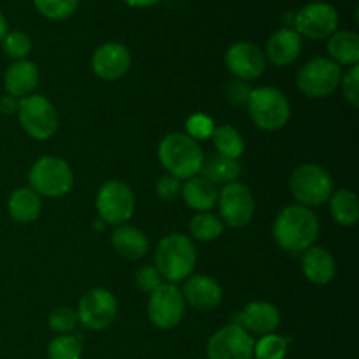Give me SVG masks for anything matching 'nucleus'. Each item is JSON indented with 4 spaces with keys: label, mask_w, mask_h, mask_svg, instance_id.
I'll return each instance as SVG.
<instances>
[{
    "label": "nucleus",
    "mask_w": 359,
    "mask_h": 359,
    "mask_svg": "<svg viewBox=\"0 0 359 359\" xmlns=\"http://www.w3.org/2000/svg\"><path fill=\"white\" fill-rule=\"evenodd\" d=\"M224 230L223 221L210 212H198L189 221V231L196 241L210 242L216 241Z\"/></svg>",
    "instance_id": "c85d7f7f"
},
{
    "label": "nucleus",
    "mask_w": 359,
    "mask_h": 359,
    "mask_svg": "<svg viewBox=\"0 0 359 359\" xmlns=\"http://www.w3.org/2000/svg\"><path fill=\"white\" fill-rule=\"evenodd\" d=\"M2 49L9 58L25 60L32 51V39L21 30L7 32L2 39Z\"/></svg>",
    "instance_id": "473e14b6"
},
{
    "label": "nucleus",
    "mask_w": 359,
    "mask_h": 359,
    "mask_svg": "<svg viewBox=\"0 0 359 359\" xmlns=\"http://www.w3.org/2000/svg\"><path fill=\"white\" fill-rule=\"evenodd\" d=\"M35 9L44 18L53 21H62L76 13L79 0H32Z\"/></svg>",
    "instance_id": "c756f323"
},
{
    "label": "nucleus",
    "mask_w": 359,
    "mask_h": 359,
    "mask_svg": "<svg viewBox=\"0 0 359 359\" xmlns=\"http://www.w3.org/2000/svg\"><path fill=\"white\" fill-rule=\"evenodd\" d=\"M255 340L238 325L217 330L207 344L209 359H252Z\"/></svg>",
    "instance_id": "4468645a"
},
{
    "label": "nucleus",
    "mask_w": 359,
    "mask_h": 359,
    "mask_svg": "<svg viewBox=\"0 0 359 359\" xmlns=\"http://www.w3.org/2000/svg\"><path fill=\"white\" fill-rule=\"evenodd\" d=\"M287 354V340L284 337L270 333L263 335L258 342H255V353L252 358L256 359H284Z\"/></svg>",
    "instance_id": "7c9ffc66"
},
{
    "label": "nucleus",
    "mask_w": 359,
    "mask_h": 359,
    "mask_svg": "<svg viewBox=\"0 0 359 359\" xmlns=\"http://www.w3.org/2000/svg\"><path fill=\"white\" fill-rule=\"evenodd\" d=\"M280 325L279 309L269 302H251L238 314V326L256 335H270Z\"/></svg>",
    "instance_id": "a211bd4d"
},
{
    "label": "nucleus",
    "mask_w": 359,
    "mask_h": 359,
    "mask_svg": "<svg viewBox=\"0 0 359 359\" xmlns=\"http://www.w3.org/2000/svg\"><path fill=\"white\" fill-rule=\"evenodd\" d=\"M132 65V55L128 48L119 42H105L91 58V69L95 76L104 81H116L125 76Z\"/></svg>",
    "instance_id": "dca6fc26"
},
{
    "label": "nucleus",
    "mask_w": 359,
    "mask_h": 359,
    "mask_svg": "<svg viewBox=\"0 0 359 359\" xmlns=\"http://www.w3.org/2000/svg\"><path fill=\"white\" fill-rule=\"evenodd\" d=\"M219 219L230 228H244L255 216V196L251 189L235 181L223 186L219 193Z\"/></svg>",
    "instance_id": "ddd939ff"
},
{
    "label": "nucleus",
    "mask_w": 359,
    "mask_h": 359,
    "mask_svg": "<svg viewBox=\"0 0 359 359\" xmlns=\"http://www.w3.org/2000/svg\"><path fill=\"white\" fill-rule=\"evenodd\" d=\"M242 167L238 163V160H233V158L223 156L219 153H212L209 158L203 160L202 165V174L203 179H207L209 182H212L214 186L217 184H230V182H235L241 175Z\"/></svg>",
    "instance_id": "393cba45"
},
{
    "label": "nucleus",
    "mask_w": 359,
    "mask_h": 359,
    "mask_svg": "<svg viewBox=\"0 0 359 359\" xmlns=\"http://www.w3.org/2000/svg\"><path fill=\"white\" fill-rule=\"evenodd\" d=\"M95 207L102 223L123 226L135 212V195L126 182L112 179L100 186Z\"/></svg>",
    "instance_id": "6e6552de"
},
{
    "label": "nucleus",
    "mask_w": 359,
    "mask_h": 359,
    "mask_svg": "<svg viewBox=\"0 0 359 359\" xmlns=\"http://www.w3.org/2000/svg\"><path fill=\"white\" fill-rule=\"evenodd\" d=\"M319 237V217L312 209L287 205L273 223V238L287 252H304Z\"/></svg>",
    "instance_id": "f257e3e1"
},
{
    "label": "nucleus",
    "mask_w": 359,
    "mask_h": 359,
    "mask_svg": "<svg viewBox=\"0 0 359 359\" xmlns=\"http://www.w3.org/2000/svg\"><path fill=\"white\" fill-rule=\"evenodd\" d=\"M7 210L9 216L16 223L28 224L39 219L42 210L41 196L30 188H18L11 193L9 202H7Z\"/></svg>",
    "instance_id": "b1692460"
},
{
    "label": "nucleus",
    "mask_w": 359,
    "mask_h": 359,
    "mask_svg": "<svg viewBox=\"0 0 359 359\" xmlns=\"http://www.w3.org/2000/svg\"><path fill=\"white\" fill-rule=\"evenodd\" d=\"M181 193V182L172 175H161L156 182V195L163 202H172Z\"/></svg>",
    "instance_id": "4c0bfd02"
},
{
    "label": "nucleus",
    "mask_w": 359,
    "mask_h": 359,
    "mask_svg": "<svg viewBox=\"0 0 359 359\" xmlns=\"http://www.w3.org/2000/svg\"><path fill=\"white\" fill-rule=\"evenodd\" d=\"M39 84V67L30 60H18L4 74V88L14 98H25L35 91Z\"/></svg>",
    "instance_id": "412c9836"
},
{
    "label": "nucleus",
    "mask_w": 359,
    "mask_h": 359,
    "mask_svg": "<svg viewBox=\"0 0 359 359\" xmlns=\"http://www.w3.org/2000/svg\"><path fill=\"white\" fill-rule=\"evenodd\" d=\"M210 139H212L214 147H216L217 153L223 154V156L238 160V158L244 154V149H245L244 139H242V135L233 128V126L230 125L216 126L212 135H210Z\"/></svg>",
    "instance_id": "cd10ccee"
},
{
    "label": "nucleus",
    "mask_w": 359,
    "mask_h": 359,
    "mask_svg": "<svg viewBox=\"0 0 359 359\" xmlns=\"http://www.w3.org/2000/svg\"><path fill=\"white\" fill-rule=\"evenodd\" d=\"M181 293L186 304L196 311H212L223 300L219 283L209 276H189Z\"/></svg>",
    "instance_id": "f3484780"
},
{
    "label": "nucleus",
    "mask_w": 359,
    "mask_h": 359,
    "mask_svg": "<svg viewBox=\"0 0 359 359\" xmlns=\"http://www.w3.org/2000/svg\"><path fill=\"white\" fill-rule=\"evenodd\" d=\"M302 272L307 277L309 283L316 286H326L335 279L337 263L332 252L326 251L325 248L312 245L307 251H304L302 258Z\"/></svg>",
    "instance_id": "6ab92c4d"
},
{
    "label": "nucleus",
    "mask_w": 359,
    "mask_h": 359,
    "mask_svg": "<svg viewBox=\"0 0 359 359\" xmlns=\"http://www.w3.org/2000/svg\"><path fill=\"white\" fill-rule=\"evenodd\" d=\"M340 65L325 56H318L302 67L297 76V86L307 98H325L340 86Z\"/></svg>",
    "instance_id": "1a4fd4ad"
},
{
    "label": "nucleus",
    "mask_w": 359,
    "mask_h": 359,
    "mask_svg": "<svg viewBox=\"0 0 359 359\" xmlns=\"http://www.w3.org/2000/svg\"><path fill=\"white\" fill-rule=\"evenodd\" d=\"M49 328L58 335H69L79 325L77 312L70 307H56L48 318Z\"/></svg>",
    "instance_id": "72a5a7b5"
},
{
    "label": "nucleus",
    "mask_w": 359,
    "mask_h": 359,
    "mask_svg": "<svg viewBox=\"0 0 359 359\" xmlns=\"http://www.w3.org/2000/svg\"><path fill=\"white\" fill-rule=\"evenodd\" d=\"M123 2L130 7H140V9H142V7L156 6V4L161 2V0H123Z\"/></svg>",
    "instance_id": "a19ab883"
},
{
    "label": "nucleus",
    "mask_w": 359,
    "mask_h": 359,
    "mask_svg": "<svg viewBox=\"0 0 359 359\" xmlns=\"http://www.w3.org/2000/svg\"><path fill=\"white\" fill-rule=\"evenodd\" d=\"M16 114L21 128L35 140L51 139L58 130V112L51 100H48L44 95L32 93L20 98Z\"/></svg>",
    "instance_id": "0eeeda50"
},
{
    "label": "nucleus",
    "mask_w": 359,
    "mask_h": 359,
    "mask_svg": "<svg viewBox=\"0 0 359 359\" xmlns=\"http://www.w3.org/2000/svg\"><path fill=\"white\" fill-rule=\"evenodd\" d=\"M330 60L337 65H358L359 62V35L356 32L340 30L328 37Z\"/></svg>",
    "instance_id": "a878e982"
},
{
    "label": "nucleus",
    "mask_w": 359,
    "mask_h": 359,
    "mask_svg": "<svg viewBox=\"0 0 359 359\" xmlns=\"http://www.w3.org/2000/svg\"><path fill=\"white\" fill-rule=\"evenodd\" d=\"M158 158L168 175L188 181L200 174L205 154L200 144L186 133H168L158 146Z\"/></svg>",
    "instance_id": "f03ea898"
},
{
    "label": "nucleus",
    "mask_w": 359,
    "mask_h": 359,
    "mask_svg": "<svg viewBox=\"0 0 359 359\" xmlns=\"http://www.w3.org/2000/svg\"><path fill=\"white\" fill-rule=\"evenodd\" d=\"M214 128H216V125H214L212 119L205 114H193L189 116L188 121H186V130H188L186 135L195 139L196 142H198V140L210 139Z\"/></svg>",
    "instance_id": "f704fd0d"
},
{
    "label": "nucleus",
    "mask_w": 359,
    "mask_h": 359,
    "mask_svg": "<svg viewBox=\"0 0 359 359\" xmlns=\"http://www.w3.org/2000/svg\"><path fill=\"white\" fill-rule=\"evenodd\" d=\"M340 84H342L344 98H346L353 107H358L359 105V65L351 67L346 74H342Z\"/></svg>",
    "instance_id": "e433bc0d"
},
{
    "label": "nucleus",
    "mask_w": 359,
    "mask_h": 359,
    "mask_svg": "<svg viewBox=\"0 0 359 359\" xmlns=\"http://www.w3.org/2000/svg\"><path fill=\"white\" fill-rule=\"evenodd\" d=\"M111 242L112 248H114V251L119 256L132 259V262L144 258L147 251H149V241H147L146 233L140 231L139 228L126 226V224L116 228L111 237Z\"/></svg>",
    "instance_id": "5701e85b"
},
{
    "label": "nucleus",
    "mask_w": 359,
    "mask_h": 359,
    "mask_svg": "<svg viewBox=\"0 0 359 359\" xmlns=\"http://www.w3.org/2000/svg\"><path fill=\"white\" fill-rule=\"evenodd\" d=\"M224 63L228 70L241 81H252L263 76L266 67L265 53L252 42H235L226 49Z\"/></svg>",
    "instance_id": "2eb2a0df"
},
{
    "label": "nucleus",
    "mask_w": 359,
    "mask_h": 359,
    "mask_svg": "<svg viewBox=\"0 0 359 359\" xmlns=\"http://www.w3.org/2000/svg\"><path fill=\"white\" fill-rule=\"evenodd\" d=\"M9 32V27H7V20L2 13H0V42L6 37V34Z\"/></svg>",
    "instance_id": "79ce46f5"
},
{
    "label": "nucleus",
    "mask_w": 359,
    "mask_h": 359,
    "mask_svg": "<svg viewBox=\"0 0 359 359\" xmlns=\"http://www.w3.org/2000/svg\"><path fill=\"white\" fill-rule=\"evenodd\" d=\"M249 118L259 130L276 132L284 128L291 118L290 100L283 91L270 86L255 88L248 100Z\"/></svg>",
    "instance_id": "20e7f679"
},
{
    "label": "nucleus",
    "mask_w": 359,
    "mask_h": 359,
    "mask_svg": "<svg viewBox=\"0 0 359 359\" xmlns=\"http://www.w3.org/2000/svg\"><path fill=\"white\" fill-rule=\"evenodd\" d=\"M290 189L298 205L307 209L319 207L333 195L332 175L319 165L304 163L291 174Z\"/></svg>",
    "instance_id": "39448f33"
},
{
    "label": "nucleus",
    "mask_w": 359,
    "mask_h": 359,
    "mask_svg": "<svg viewBox=\"0 0 359 359\" xmlns=\"http://www.w3.org/2000/svg\"><path fill=\"white\" fill-rule=\"evenodd\" d=\"M135 283L137 287L144 293H153L158 286L163 284V277L160 276L156 266L153 265H144L137 270L135 273Z\"/></svg>",
    "instance_id": "c9c22d12"
},
{
    "label": "nucleus",
    "mask_w": 359,
    "mask_h": 359,
    "mask_svg": "<svg viewBox=\"0 0 359 359\" xmlns=\"http://www.w3.org/2000/svg\"><path fill=\"white\" fill-rule=\"evenodd\" d=\"M330 212L340 226H354L359 219V202L351 189H339L330 196Z\"/></svg>",
    "instance_id": "bb28decb"
},
{
    "label": "nucleus",
    "mask_w": 359,
    "mask_h": 359,
    "mask_svg": "<svg viewBox=\"0 0 359 359\" xmlns=\"http://www.w3.org/2000/svg\"><path fill=\"white\" fill-rule=\"evenodd\" d=\"M302 53V37L294 28H280L266 42L265 58L276 67H286L293 63Z\"/></svg>",
    "instance_id": "aec40b11"
},
{
    "label": "nucleus",
    "mask_w": 359,
    "mask_h": 359,
    "mask_svg": "<svg viewBox=\"0 0 359 359\" xmlns=\"http://www.w3.org/2000/svg\"><path fill=\"white\" fill-rule=\"evenodd\" d=\"M251 91L252 90L249 88V84L245 83V81L237 79V81H231L230 83V86H228V90H226V97L233 105H248Z\"/></svg>",
    "instance_id": "58836bf2"
},
{
    "label": "nucleus",
    "mask_w": 359,
    "mask_h": 359,
    "mask_svg": "<svg viewBox=\"0 0 359 359\" xmlns=\"http://www.w3.org/2000/svg\"><path fill=\"white\" fill-rule=\"evenodd\" d=\"M49 359H81L83 358V346L79 339L72 335H58L48 346Z\"/></svg>",
    "instance_id": "2f4dec72"
},
{
    "label": "nucleus",
    "mask_w": 359,
    "mask_h": 359,
    "mask_svg": "<svg viewBox=\"0 0 359 359\" xmlns=\"http://www.w3.org/2000/svg\"><path fill=\"white\" fill-rule=\"evenodd\" d=\"M186 302L175 284L163 283L149 293L147 316L149 321L160 330H172L184 318Z\"/></svg>",
    "instance_id": "9b49d317"
},
{
    "label": "nucleus",
    "mask_w": 359,
    "mask_h": 359,
    "mask_svg": "<svg viewBox=\"0 0 359 359\" xmlns=\"http://www.w3.org/2000/svg\"><path fill=\"white\" fill-rule=\"evenodd\" d=\"M294 32L298 35L321 41L333 35L339 28V13L328 2H311L294 14Z\"/></svg>",
    "instance_id": "f8f14e48"
},
{
    "label": "nucleus",
    "mask_w": 359,
    "mask_h": 359,
    "mask_svg": "<svg viewBox=\"0 0 359 359\" xmlns=\"http://www.w3.org/2000/svg\"><path fill=\"white\" fill-rule=\"evenodd\" d=\"M181 195L186 205L196 212H209L217 205V198H219L217 186L203 179L202 175L188 179L181 188Z\"/></svg>",
    "instance_id": "4be33fe9"
},
{
    "label": "nucleus",
    "mask_w": 359,
    "mask_h": 359,
    "mask_svg": "<svg viewBox=\"0 0 359 359\" xmlns=\"http://www.w3.org/2000/svg\"><path fill=\"white\" fill-rule=\"evenodd\" d=\"M30 189L39 196L62 198L74 186V174L65 160L56 156H44L32 165L28 172Z\"/></svg>",
    "instance_id": "423d86ee"
},
{
    "label": "nucleus",
    "mask_w": 359,
    "mask_h": 359,
    "mask_svg": "<svg viewBox=\"0 0 359 359\" xmlns=\"http://www.w3.org/2000/svg\"><path fill=\"white\" fill-rule=\"evenodd\" d=\"M76 312L84 328L91 332H104L116 321L118 300L109 290L93 287L81 297Z\"/></svg>",
    "instance_id": "9d476101"
},
{
    "label": "nucleus",
    "mask_w": 359,
    "mask_h": 359,
    "mask_svg": "<svg viewBox=\"0 0 359 359\" xmlns=\"http://www.w3.org/2000/svg\"><path fill=\"white\" fill-rule=\"evenodd\" d=\"M18 104H20V100H18V98H14V97H11V95L0 97V114H6V116L16 114Z\"/></svg>",
    "instance_id": "ea45409f"
},
{
    "label": "nucleus",
    "mask_w": 359,
    "mask_h": 359,
    "mask_svg": "<svg viewBox=\"0 0 359 359\" xmlns=\"http://www.w3.org/2000/svg\"><path fill=\"white\" fill-rule=\"evenodd\" d=\"M196 265V251L191 238L170 233L160 241L154 255V266L167 283L177 284L191 276Z\"/></svg>",
    "instance_id": "7ed1b4c3"
}]
</instances>
